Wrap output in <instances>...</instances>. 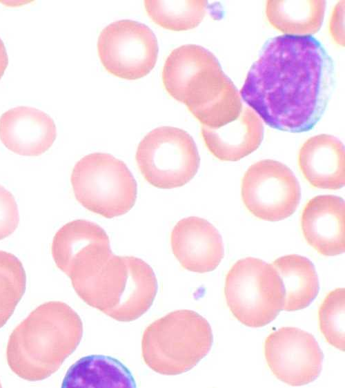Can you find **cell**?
<instances>
[{
  "mask_svg": "<svg viewBox=\"0 0 345 388\" xmlns=\"http://www.w3.org/2000/svg\"><path fill=\"white\" fill-rule=\"evenodd\" d=\"M335 77L333 61L319 40L282 35L264 43L239 95L270 127L306 132L324 115Z\"/></svg>",
  "mask_w": 345,
  "mask_h": 388,
  "instance_id": "1",
  "label": "cell"
},
{
  "mask_svg": "<svg viewBox=\"0 0 345 388\" xmlns=\"http://www.w3.org/2000/svg\"><path fill=\"white\" fill-rule=\"evenodd\" d=\"M162 81L168 93L184 104L201 125L219 128L240 115V95L216 57L195 44L182 45L166 58Z\"/></svg>",
  "mask_w": 345,
  "mask_h": 388,
  "instance_id": "2",
  "label": "cell"
},
{
  "mask_svg": "<svg viewBox=\"0 0 345 388\" xmlns=\"http://www.w3.org/2000/svg\"><path fill=\"white\" fill-rule=\"evenodd\" d=\"M83 323L61 301L41 304L14 328L6 347L10 369L28 380H42L56 372L79 345Z\"/></svg>",
  "mask_w": 345,
  "mask_h": 388,
  "instance_id": "3",
  "label": "cell"
},
{
  "mask_svg": "<svg viewBox=\"0 0 345 388\" xmlns=\"http://www.w3.org/2000/svg\"><path fill=\"white\" fill-rule=\"evenodd\" d=\"M73 289L88 305L117 321L131 322L150 308L158 286L145 261L113 254L95 275Z\"/></svg>",
  "mask_w": 345,
  "mask_h": 388,
  "instance_id": "4",
  "label": "cell"
},
{
  "mask_svg": "<svg viewBox=\"0 0 345 388\" xmlns=\"http://www.w3.org/2000/svg\"><path fill=\"white\" fill-rule=\"evenodd\" d=\"M211 327L198 313L179 309L150 324L141 339V354L152 371L175 376L193 369L210 351Z\"/></svg>",
  "mask_w": 345,
  "mask_h": 388,
  "instance_id": "5",
  "label": "cell"
},
{
  "mask_svg": "<svg viewBox=\"0 0 345 388\" xmlns=\"http://www.w3.org/2000/svg\"><path fill=\"white\" fill-rule=\"evenodd\" d=\"M77 200L106 218L128 212L137 199V182L126 164L113 155L93 153L79 159L70 177Z\"/></svg>",
  "mask_w": 345,
  "mask_h": 388,
  "instance_id": "6",
  "label": "cell"
},
{
  "mask_svg": "<svg viewBox=\"0 0 345 388\" xmlns=\"http://www.w3.org/2000/svg\"><path fill=\"white\" fill-rule=\"evenodd\" d=\"M224 294L230 312L247 327H264L283 309L282 279L273 264L259 258L247 257L232 266Z\"/></svg>",
  "mask_w": 345,
  "mask_h": 388,
  "instance_id": "7",
  "label": "cell"
},
{
  "mask_svg": "<svg viewBox=\"0 0 345 388\" xmlns=\"http://www.w3.org/2000/svg\"><path fill=\"white\" fill-rule=\"evenodd\" d=\"M135 159L144 178L164 189L180 187L196 175L200 157L196 144L184 130L161 126L138 144Z\"/></svg>",
  "mask_w": 345,
  "mask_h": 388,
  "instance_id": "8",
  "label": "cell"
},
{
  "mask_svg": "<svg viewBox=\"0 0 345 388\" xmlns=\"http://www.w3.org/2000/svg\"><path fill=\"white\" fill-rule=\"evenodd\" d=\"M241 195L244 206L254 216L278 222L295 213L301 199V189L286 165L273 159H263L245 172Z\"/></svg>",
  "mask_w": 345,
  "mask_h": 388,
  "instance_id": "9",
  "label": "cell"
},
{
  "mask_svg": "<svg viewBox=\"0 0 345 388\" xmlns=\"http://www.w3.org/2000/svg\"><path fill=\"white\" fill-rule=\"evenodd\" d=\"M97 50L108 72L133 80L146 76L153 69L159 48L156 36L148 26L136 21L121 19L101 30Z\"/></svg>",
  "mask_w": 345,
  "mask_h": 388,
  "instance_id": "10",
  "label": "cell"
},
{
  "mask_svg": "<svg viewBox=\"0 0 345 388\" xmlns=\"http://www.w3.org/2000/svg\"><path fill=\"white\" fill-rule=\"evenodd\" d=\"M51 253L72 287L96 275L113 255L106 231L97 224L81 219L69 222L57 231Z\"/></svg>",
  "mask_w": 345,
  "mask_h": 388,
  "instance_id": "11",
  "label": "cell"
},
{
  "mask_svg": "<svg viewBox=\"0 0 345 388\" xmlns=\"http://www.w3.org/2000/svg\"><path fill=\"white\" fill-rule=\"evenodd\" d=\"M264 356L275 376L291 386L314 381L322 369L324 355L315 337L297 327H284L269 334Z\"/></svg>",
  "mask_w": 345,
  "mask_h": 388,
  "instance_id": "12",
  "label": "cell"
},
{
  "mask_svg": "<svg viewBox=\"0 0 345 388\" xmlns=\"http://www.w3.org/2000/svg\"><path fill=\"white\" fill-rule=\"evenodd\" d=\"M170 244L182 267L193 272L215 270L224 255L222 238L217 229L206 220L196 216L183 218L175 225Z\"/></svg>",
  "mask_w": 345,
  "mask_h": 388,
  "instance_id": "13",
  "label": "cell"
},
{
  "mask_svg": "<svg viewBox=\"0 0 345 388\" xmlns=\"http://www.w3.org/2000/svg\"><path fill=\"white\" fill-rule=\"evenodd\" d=\"M56 137L52 118L35 108L17 106L0 117V139L18 155L39 156L52 146Z\"/></svg>",
  "mask_w": 345,
  "mask_h": 388,
  "instance_id": "14",
  "label": "cell"
},
{
  "mask_svg": "<svg viewBox=\"0 0 345 388\" xmlns=\"http://www.w3.org/2000/svg\"><path fill=\"white\" fill-rule=\"evenodd\" d=\"M344 200L333 195L315 196L304 207L302 234L319 254L335 256L344 252Z\"/></svg>",
  "mask_w": 345,
  "mask_h": 388,
  "instance_id": "15",
  "label": "cell"
},
{
  "mask_svg": "<svg viewBox=\"0 0 345 388\" xmlns=\"http://www.w3.org/2000/svg\"><path fill=\"white\" fill-rule=\"evenodd\" d=\"M345 153L343 143L328 134L308 139L298 154L299 169L313 187L337 190L345 183Z\"/></svg>",
  "mask_w": 345,
  "mask_h": 388,
  "instance_id": "16",
  "label": "cell"
},
{
  "mask_svg": "<svg viewBox=\"0 0 345 388\" xmlns=\"http://www.w3.org/2000/svg\"><path fill=\"white\" fill-rule=\"evenodd\" d=\"M201 134L208 151L221 161L236 162L260 146L264 126L259 116L244 107L233 122L219 128L201 126Z\"/></svg>",
  "mask_w": 345,
  "mask_h": 388,
  "instance_id": "17",
  "label": "cell"
},
{
  "mask_svg": "<svg viewBox=\"0 0 345 388\" xmlns=\"http://www.w3.org/2000/svg\"><path fill=\"white\" fill-rule=\"evenodd\" d=\"M272 264L284 286L283 309L295 311L307 307L317 297L319 288L312 262L306 257L290 254L277 258Z\"/></svg>",
  "mask_w": 345,
  "mask_h": 388,
  "instance_id": "18",
  "label": "cell"
},
{
  "mask_svg": "<svg viewBox=\"0 0 345 388\" xmlns=\"http://www.w3.org/2000/svg\"><path fill=\"white\" fill-rule=\"evenodd\" d=\"M63 387H135V378L118 360L108 356L83 357L68 370Z\"/></svg>",
  "mask_w": 345,
  "mask_h": 388,
  "instance_id": "19",
  "label": "cell"
},
{
  "mask_svg": "<svg viewBox=\"0 0 345 388\" xmlns=\"http://www.w3.org/2000/svg\"><path fill=\"white\" fill-rule=\"evenodd\" d=\"M326 4L324 1H268L266 15L286 35L312 36L322 25Z\"/></svg>",
  "mask_w": 345,
  "mask_h": 388,
  "instance_id": "20",
  "label": "cell"
},
{
  "mask_svg": "<svg viewBox=\"0 0 345 388\" xmlns=\"http://www.w3.org/2000/svg\"><path fill=\"white\" fill-rule=\"evenodd\" d=\"M206 1H145V9L159 26L175 31L197 27L203 20Z\"/></svg>",
  "mask_w": 345,
  "mask_h": 388,
  "instance_id": "21",
  "label": "cell"
},
{
  "mask_svg": "<svg viewBox=\"0 0 345 388\" xmlns=\"http://www.w3.org/2000/svg\"><path fill=\"white\" fill-rule=\"evenodd\" d=\"M26 286L22 262L12 253L0 250V328L9 320Z\"/></svg>",
  "mask_w": 345,
  "mask_h": 388,
  "instance_id": "22",
  "label": "cell"
},
{
  "mask_svg": "<svg viewBox=\"0 0 345 388\" xmlns=\"http://www.w3.org/2000/svg\"><path fill=\"white\" fill-rule=\"evenodd\" d=\"M345 289L337 288L324 298L318 311L319 329L333 347L344 351Z\"/></svg>",
  "mask_w": 345,
  "mask_h": 388,
  "instance_id": "23",
  "label": "cell"
},
{
  "mask_svg": "<svg viewBox=\"0 0 345 388\" xmlns=\"http://www.w3.org/2000/svg\"><path fill=\"white\" fill-rule=\"evenodd\" d=\"M19 222L18 207L13 195L0 185V240L10 235Z\"/></svg>",
  "mask_w": 345,
  "mask_h": 388,
  "instance_id": "24",
  "label": "cell"
},
{
  "mask_svg": "<svg viewBox=\"0 0 345 388\" xmlns=\"http://www.w3.org/2000/svg\"><path fill=\"white\" fill-rule=\"evenodd\" d=\"M329 30L333 40L344 45V1H339L334 8L329 23Z\"/></svg>",
  "mask_w": 345,
  "mask_h": 388,
  "instance_id": "25",
  "label": "cell"
},
{
  "mask_svg": "<svg viewBox=\"0 0 345 388\" xmlns=\"http://www.w3.org/2000/svg\"><path fill=\"white\" fill-rule=\"evenodd\" d=\"M8 64V57L4 43L0 38V79L3 76Z\"/></svg>",
  "mask_w": 345,
  "mask_h": 388,
  "instance_id": "26",
  "label": "cell"
},
{
  "mask_svg": "<svg viewBox=\"0 0 345 388\" xmlns=\"http://www.w3.org/2000/svg\"><path fill=\"white\" fill-rule=\"evenodd\" d=\"M1 387V382H0V387Z\"/></svg>",
  "mask_w": 345,
  "mask_h": 388,
  "instance_id": "27",
  "label": "cell"
}]
</instances>
